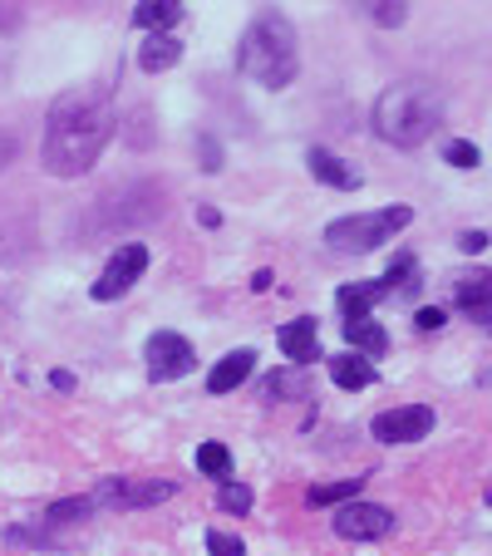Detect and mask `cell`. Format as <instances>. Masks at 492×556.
Returning <instances> with one entry per match:
<instances>
[{
	"label": "cell",
	"instance_id": "6",
	"mask_svg": "<svg viewBox=\"0 0 492 556\" xmlns=\"http://www.w3.org/2000/svg\"><path fill=\"white\" fill-rule=\"evenodd\" d=\"M148 375L157 379V384H168V379H182L198 369V355H192V345L182 336H173V330H157L153 340H148Z\"/></svg>",
	"mask_w": 492,
	"mask_h": 556
},
{
	"label": "cell",
	"instance_id": "20",
	"mask_svg": "<svg viewBox=\"0 0 492 556\" xmlns=\"http://www.w3.org/2000/svg\"><path fill=\"white\" fill-rule=\"evenodd\" d=\"M355 5H359V11H365L375 25H384V30L404 25V0H355Z\"/></svg>",
	"mask_w": 492,
	"mask_h": 556
},
{
	"label": "cell",
	"instance_id": "28",
	"mask_svg": "<svg viewBox=\"0 0 492 556\" xmlns=\"http://www.w3.org/2000/svg\"><path fill=\"white\" fill-rule=\"evenodd\" d=\"M414 320H419V330H443V326H449V315H443L439 305H424V311L414 315Z\"/></svg>",
	"mask_w": 492,
	"mask_h": 556
},
{
	"label": "cell",
	"instance_id": "16",
	"mask_svg": "<svg viewBox=\"0 0 492 556\" xmlns=\"http://www.w3.org/2000/svg\"><path fill=\"white\" fill-rule=\"evenodd\" d=\"M384 295H389L384 281H355V286H340L336 305L345 311V320H359V315H369V305H379Z\"/></svg>",
	"mask_w": 492,
	"mask_h": 556
},
{
	"label": "cell",
	"instance_id": "8",
	"mask_svg": "<svg viewBox=\"0 0 492 556\" xmlns=\"http://www.w3.org/2000/svg\"><path fill=\"white\" fill-rule=\"evenodd\" d=\"M143 271H148V247H138V242L118 247V252L109 256L104 276L94 281V301H118V295H124Z\"/></svg>",
	"mask_w": 492,
	"mask_h": 556
},
{
	"label": "cell",
	"instance_id": "22",
	"mask_svg": "<svg viewBox=\"0 0 492 556\" xmlns=\"http://www.w3.org/2000/svg\"><path fill=\"white\" fill-rule=\"evenodd\" d=\"M359 483H365V478H345V483H325V488H311V507L350 503V497H359Z\"/></svg>",
	"mask_w": 492,
	"mask_h": 556
},
{
	"label": "cell",
	"instance_id": "31",
	"mask_svg": "<svg viewBox=\"0 0 492 556\" xmlns=\"http://www.w3.org/2000/svg\"><path fill=\"white\" fill-rule=\"evenodd\" d=\"M50 384H54V389H74V375H70V369H54Z\"/></svg>",
	"mask_w": 492,
	"mask_h": 556
},
{
	"label": "cell",
	"instance_id": "5",
	"mask_svg": "<svg viewBox=\"0 0 492 556\" xmlns=\"http://www.w3.org/2000/svg\"><path fill=\"white\" fill-rule=\"evenodd\" d=\"M173 483H157V478H104V483L89 493L94 507H153L168 503Z\"/></svg>",
	"mask_w": 492,
	"mask_h": 556
},
{
	"label": "cell",
	"instance_id": "17",
	"mask_svg": "<svg viewBox=\"0 0 492 556\" xmlns=\"http://www.w3.org/2000/svg\"><path fill=\"white\" fill-rule=\"evenodd\" d=\"M178 21H182V0H138V11H134V25L148 35H163Z\"/></svg>",
	"mask_w": 492,
	"mask_h": 556
},
{
	"label": "cell",
	"instance_id": "15",
	"mask_svg": "<svg viewBox=\"0 0 492 556\" xmlns=\"http://www.w3.org/2000/svg\"><path fill=\"white\" fill-rule=\"evenodd\" d=\"M325 365H330V379H336L340 389H350V394L375 384V365H369L365 355H355V350H350V355H330Z\"/></svg>",
	"mask_w": 492,
	"mask_h": 556
},
{
	"label": "cell",
	"instance_id": "29",
	"mask_svg": "<svg viewBox=\"0 0 492 556\" xmlns=\"http://www.w3.org/2000/svg\"><path fill=\"white\" fill-rule=\"evenodd\" d=\"M198 148H202V168L217 173V168H222V148L212 143V138H198Z\"/></svg>",
	"mask_w": 492,
	"mask_h": 556
},
{
	"label": "cell",
	"instance_id": "10",
	"mask_svg": "<svg viewBox=\"0 0 492 556\" xmlns=\"http://www.w3.org/2000/svg\"><path fill=\"white\" fill-rule=\"evenodd\" d=\"M305 163H311V178H320V182H330V188H340V192H355L359 182V168H350L340 153H330V148H311L305 153Z\"/></svg>",
	"mask_w": 492,
	"mask_h": 556
},
{
	"label": "cell",
	"instance_id": "21",
	"mask_svg": "<svg viewBox=\"0 0 492 556\" xmlns=\"http://www.w3.org/2000/svg\"><path fill=\"white\" fill-rule=\"evenodd\" d=\"M198 468L207 472V478H231V453H227V443H202V448H198Z\"/></svg>",
	"mask_w": 492,
	"mask_h": 556
},
{
	"label": "cell",
	"instance_id": "24",
	"mask_svg": "<svg viewBox=\"0 0 492 556\" xmlns=\"http://www.w3.org/2000/svg\"><path fill=\"white\" fill-rule=\"evenodd\" d=\"M217 507H222V513H252V488H241V483H222Z\"/></svg>",
	"mask_w": 492,
	"mask_h": 556
},
{
	"label": "cell",
	"instance_id": "30",
	"mask_svg": "<svg viewBox=\"0 0 492 556\" xmlns=\"http://www.w3.org/2000/svg\"><path fill=\"white\" fill-rule=\"evenodd\" d=\"M458 247H463V252H488V231H463V237H458Z\"/></svg>",
	"mask_w": 492,
	"mask_h": 556
},
{
	"label": "cell",
	"instance_id": "14",
	"mask_svg": "<svg viewBox=\"0 0 492 556\" xmlns=\"http://www.w3.org/2000/svg\"><path fill=\"white\" fill-rule=\"evenodd\" d=\"M182 60V40L178 35H148V45L138 50V70L143 74H163V70H173V64Z\"/></svg>",
	"mask_w": 492,
	"mask_h": 556
},
{
	"label": "cell",
	"instance_id": "4",
	"mask_svg": "<svg viewBox=\"0 0 492 556\" xmlns=\"http://www.w3.org/2000/svg\"><path fill=\"white\" fill-rule=\"evenodd\" d=\"M414 222L408 207H379V212H355V217H340L325 227V242L336 252H375V247L394 242L399 231Z\"/></svg>",
	"mask_w": 492,
	"mask_h": 556
},
{
	"label": "cell",
	"instance_id": "27",
	"mask_svg": "<svg viewBox=\"0 0 492 556\" xmlns=\"http://www.w3.org/2000/svg\"><path fill=\"white\" fill-rule=\"evenodd\" d=\"M207 556H247V546L231 532H207Z\"/></svg>",
	"mask_w": 492,
	"mask_h": 556
},
{
	"label": "cell",
	"instance_id": "3",
	"mask_svg": "<svg viewBox=\"0 0 492 556\" xmlns=\"http://www.w3.org/2000/svg\"><path fill=\"white\" fill-rule=\"evenodd\" d=\"M439 128V104L419 85H394L375 104V134L394 148H419Z\"/></svg>",
	"mask_w": 492,
	"mask_h": 556
},
{
	"label": "cell",
	"instance_id": "12",
	"mask_svg": "<svg viewBox=\"0 0 492 556\" xmlns=\"http://www.w3.org/2000/svg\"><path fill=\"white\" fill-rule=\"evenodd\" d=\"M281 350H286V359H295L305 369L311 359H320V326L315 320H291L281 330Z\"/></svg>",
	"mask_w": 492,
	"mask_h": 556
},
{
	"label": "cell",
	"instance_id": "1",
	"mask_svg": "<svg viewBox=\"0 0 492 556\" xmlns=\"http://www.w3.org/2000/svg\"><path fill=\"white\" fill-rule=\"evenodd\" d=\"M114 138V104L104 89H64L45 114V168L54 178H85Z\"/></svg>",
	"mask_w": 492,
	"mask_h": 556
},
{
	"label": "cell",
	"instance_id": "18",
	"mask_svg": "<svg viewBox=\"0 0 492 556\" xmlns=\"http://www.w3.org/2000/svg\"><path fill=\"white\" fill-rule=\"evenodd\" d=\"M262 400H311V375H305L301 365L276 369V375L262 384Z\"/></svg>",
	"mask_w": 492,
	"mask_h": 556
},
{
	"label": "cell",
	"instance_id": "23",
	"mask_svg": "<svg viewBox=\"0 0 492 556\" xmlns=\"http://www.w3.org/2000/svg\"><path fill=\"white\" fill-rule=\"evenodd\" d=\"M394 281H399V291H414V286H419V262H414V256H399V262L389 266V276H384L389 291H394Z\"/></svg>",
	"mask_w": 492,
	"mask_h": 556
},
{
	"label": "cell",
	"instance_id": "26",
	"mask_svg": "<svg viewBox=\"0 0 492 556\" xmlns=\"http://www.w3.org/2000/svg\"><path fill=\"white\" fill-rule=\"evenodd\" d=\"M89 513H94L89 497H64V503L50 507V522H74V517H89Z\"/></svg>",
	"mask_w": 492,
	"mask_h": 556
},
{
	"label": "cell",
	"instance_id": "11",
	"mask_svg": "<svg viewBox=\"0 0 492 556\" xmlns=\"http://www.w3.org/2000/svg\"><path fill=\"white\" fill-rule=\"evenodd\" d=\"M252 369H256V350H231L227 359H217V365H212L207 389H212V394H231L237 384H247V379H252Z\"/></svg>",
	"mask_w": 492,
	"mask_h": 556
},
{
	"label": "cell",
	"instance_id": "25",
	"mask_svg": "<svg viewBox=\"0 0 492 556\" xmlns=\"http://www.w3.org/2000/svg\"><path fill=\"white\" fill-rule=\"evenodd\" d=\"M443 157H449L453 168H478V163H482L478 143H468V138H453V143L443 148Z\"/></svg>",
	"mask_w": 492,
	"mask_h": 556
},
{
	"label": "cell",
	"instance_id": "9",
	"mask_svg": "<svg viewBox=\"0 0 492 556\" xmlns=\"http://www.w3.org/2000/svg\"><path fill=\"white\" fill-rule=\"evenodd\" d=\"M389 532H394V513L379 503H350L336 513V536L345 542H379Z\"/></svg>",
	"mask_w": 492,
	"mask_h": 556
},
{
	"label": "cell",
	"instance_id": "19",
	"mask_svg": "<svg viewBox=\"0 0 492 556\" xmlns=\"http://www.w3.org/2000/svg\"><path fill=\"white\" fill-rule=\"evenodd\" d=\"M488 276H472V281H458V305L463 315H472L478 326H488Z\"/></svg>",
	"mask_w": 492,
	"mask_h": 556
},
{
	"label": "cell",
	"instance_id": "2",
	"mask_svg": "<svg viewBox=\"0 0 492 556\" xmlns=\"http://www.w3.org/2000/svg\"><path fill=\"white\" fill-rule=\"evenodd\" d=\"M237 70L262 89H286L301 70V40L281 11H262L237 45Z\"/></svg>",
	"mask_w": 492,
	"mask_h": 556
},
{
	"label": "cell",
	"instance_id": "13",
	"mask_svg": "<svg viewBox=\"0 0 492 556\" xmlns=\"http://www.w3.org/2000/svg\"><path fill=\"white\" fill-rule=\"evenodd\" d=\"M345 340H350V350H355V355H365V359H379L389 350V336H384V326H379L375 315L345 320Z\"/></svg>",
	"mask_w": 492,
	"mask_h": 556
},
{
	"label": "cell",
	"instance_id": "7",
	"mask_svg": "<svg viewBox=\"0 0 492 556\" xmlns=\"http://www.w3.org/2000/svg\"><path fill=\"white\" fill-rule=\"evenodd\" d=\"M379 443H419L433 433V409L429 404H404V409H384L375 424H369Z\"/></svg>",
	"mask_w": 492,
	"mask_h": 556
}]
</instances>
